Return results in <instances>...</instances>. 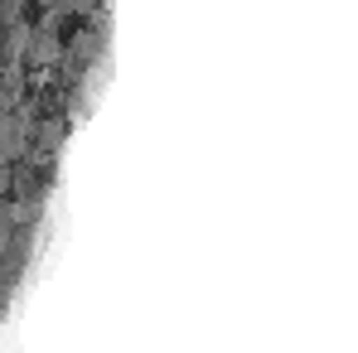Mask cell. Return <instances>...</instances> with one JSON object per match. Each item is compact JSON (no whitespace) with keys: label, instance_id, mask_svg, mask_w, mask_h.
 I'll use <instances>...</instances> for the list:
<instances>
[{"label":"cell","instance_id":"1","mask_svg":"<svg viewBox=\"0 0 358 353\" xmlns=\"http://www.w3.org/2000/svg\"><path fill=\"white\" fill-rule=\"evenodd\" d=\"M0 194H5V170H0Z\"/></svg>","mask_w":358,"mask_h":353}]
</instances>
